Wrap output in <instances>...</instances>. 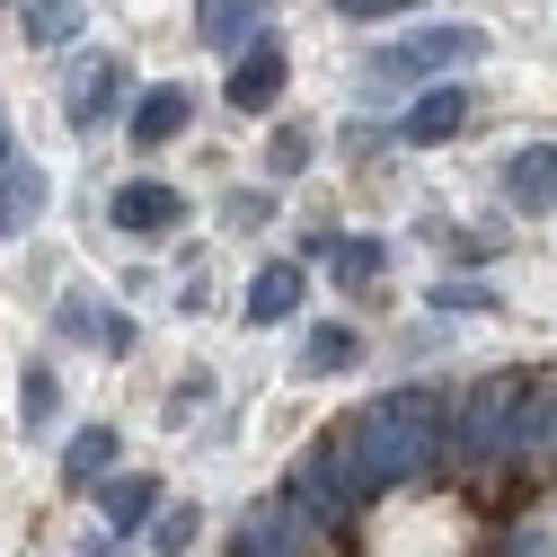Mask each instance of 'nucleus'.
Listing matches in <instances>:
<instances>
[{"label":"nucleus","mask_w":557,"mask_h":557,"mask_svg":"<svg viewBox=\"0 0 557 557\" xmlns=\"http://www.w3.org/2000/svg\"><path fill=\"white\" fill-rule=\"evenodd\" d=\"M443 443H451V425H443V398H434V389L372 398V407L355 416V425L336 434L345 469L363 478V496H381V486H407V478H425Z\"/></svg>","instance_id":"1"},{"label":"nucleus","mask_w":557,"mask_h":557,"mask_svg":"<svg viewBox=\"0 0 557 557\" xmlns=\"http://www.w3.org/2000/svg\"><path fill=\"white\" fill-rule=\"evenodd\" d=\"M486 53V27H407V36H381L363 53V89H416V81H451Z\"/></svg>","instance_id":"2"},{"label":"nucleus","mask_w":557,"mask_h":557,"mask_svg":"<svg viewBox=\"0 0 557 557\" xmlns=\"http://www.w3.org/2000/svg\"><path fill=\"white\" fill-rule=\"evenodd\" d=\"M531 372H486L469 398H460V416H451V443L469 451V460H496V451H522V416H531Z\"/></svg>","instance_id":"3"},{"label":"nucleus","mask_w":557,"mask_h":557,"mask_svg":"<svg viewBox=\"0 0 557 557\" xmlns=\"http://www.w3.org/2000/svg\"><path fill=\"white\" fill-rule=\"evenodd\" d=\"M293 505L310 513V522H345L363 505V478L345 469V451H336V434L319 443V451H301V469H293Z\"/></svg>","instance_id":"4"},{"label":"nucleus","mask_w":557,"mask_h":557,"mask_svg":"<svg viewBox=\"0 0 557 557\" xmlns=\"http://www.w3.org/2000/svg\"><path fill=\"white\" fill-rule=\"evenodd\" d=\"M107 222H115L124 239H169V231H186V195L160 186V177H133V186L107 195Z\"/></svg>","instance_id":"5"},{"label":"nucleus","mask_w":557,"mask_h":557,"mask_svg":"<svg viewBox=\"0 0 557 557\" xmlns=\"http://www.w3.org/2000/svg\"><path fill=\"white\" fill-rule=\"evenodd\" d=\"M195 36L213 53H248V45L274 36V10L265 0H195Z\"/></svg>","instance_id":"6"},{"label":"nucleus","mask_w":557,"mask_h":557,"mask_svg":"<svg viewBox=\"0 0 557 557\" xmlns=\"http://www.w3.org/2000/svg\"><path fill=\"white\" fill-rule=\"evenodd\" d=\"M310 513L284 496V505H257L248 522H239V557H310Z\"/></svg>","instance_id":"7"},{"label":"nucleus","mask_w":557,"mask_h":557,"mask_svg":"<svg viewBox=\"0 0 557 557\" xmlns=\"http://www.w3.org/2000/svg\"><path fill=\"white\" fill-rule=\"evenodd\" d=\"M160 513V478L151 469H115L107 486H98V522H107V540H133Z\"/></svg>","instance_id":"8"},{"label":"nucleus","mask_w":557,"mask_h":557,"mask_svg":"<svg viewBox=\"0 0 557 557\" xmlns=\"http://www.w3.org/2000/svg\"><path fill=\"white\" fill-rule=\"evenodd\" d=\"M460 124H469V89L443 81V89H425V98L398 115V143H407V151H434V143H451Z\"/></svg>","instance_id":"9"},{"label":"nucleus","mask_w":557,"mask_h":557,"mask_svg":"<svg viewBox=\"0 0 557 557\" xmlns=\"http://www.w3.org/2000/svg\"><path fill=\"white\" fill-rule=\"evenodd\" d=\"M124 89H133L124 62H115V53H89V62H81V81H72V124H81V133H98V124H107V107H124Z\"/></svg>","instance_id":"10"},{"label":"nucleus","mask_w":557,"mask_h":557,"mask_svg":"<svg viewBox=\"0 0 557 557\" xmlns=\"http://www.w3.org/2000/svg\"><path fill=\"white\" fill-rule=\"evenodd\" d=\"M505 195L513 213H557V143H522L505 160Z\"/></svg>","instance_id":"11"},{"label":"nucleus","mask_w":557,"mask_h":557,"mask_svg":"<svg viewBox=\"0 0 557 557\" xmlns=\"http://www.w3.org/2000/svg\"><path fill=\"white\" fill-rule=\"evenodd\" d=\"M274 98H284V45L265 36V45H248V53L231 62V107H239V115H265Z\"/></svg>","instance_id":"12"},{"label":"nucleus","mask_w":557,"mask_h":557,"mask_svg":"<svg viewBox=\"0 0 557 557\" xmlns=\"http://www.w3.org/2000/svg\"><path fill=\"white\" fill-rule=\"evenodd\" d=\"M293 310H301V265H257V284H248L239 319H248V327H284Z\"/></svg>","instance_id":"13"},{"label":"nucleus","mask_w":557,"mask_h":557,"mask_svg":"<svg viewBox=\"0 0 557 557\" xmlns=\"http://www.w3.org/2000/svg\"><path fill=\"white\" fill-rule=\"evenodd\" d=\"M45 203H53V177L45 169H0V239H18Z\"/></svg>","instance_id":"14"},{"label":"nucleus","mask_w":557,"mask_h":557,"mask_svg":"<svg viewBox=\"0 0 557 557\" xmlns=\"http://www.w3.org/2000/svg\"><path fill=\"white\" fill-rule=\"evenodd\" d=\"M327 274H336L345 293L381 284V274H389V239H372V231H355V239H327Z\"/></svg>","instance_id":"15"},{"label":"nucleus","mask_w":557,"mask_h":557,"mask_svg":"<svg viewBox=\"0 0 557 557\" xmlns=\"http://www.w3.org/2000/svg\"><path fill=\"white\" fill-rule=\"evenodd\" d=\"M186 89H143V98H133V143H143V151H160V143H177V133H186Z\"/></svg>","instance_id":"16"},{"label":"nucleus","mask_w":557,"mask_h":557,"mask_svg":"<svg viewBox=\"0 0 557 557\" xmlns=\"http://www.w3.org/2000/svg\"><path fill=\"white\" fill-rule=\"evenodd\" d=\"M115 478V425H81L62 451V486H107Z\"/></svg>","instance_id":"17"},{"label":"nucleus","mask_w":557,"mask_h":557,"mask_svg":"<svg viewBox=\"0 0 557 557\" xmlns=\"http://www.w3.org/2000/svg\"><path fill=\"white\" fill-rule=\"evenodd\" d=\"M355 363H363V336H355V327H310V336H301V372L327 381V372H355Z\"/></svg>","instance_id":"18"},{"label":"nucleus","mask_w":557,"mask_h":557,"mask_svg":"<svg viewBox=\"0 0 557 557\" xmlns=\"http://www.w3.org/2000/svg\"><path fill=\"white\" fill-rule=\"evenodd\" d=\"M89 10L81 0H27V45H81Z\"/></svg>","instance_id":"19"},{"label":"nucleus","mask_w":557,"mask_h":557,"mask_svg":"<svg viewBox=\"0 0 557 557\" xmlns=\"http://www.w3.org/2000/svg\"><path fill=\"white\" fill-rule=\"evenodd\" d=\"M53 416H62V381H53L45 363H36V372L18 381V425H27V434H45Z\"/></svg>","instance_id":"20"},{"label":"nucleus","mask_w":557,"mask_h":557,"mask_svg":"<svg viewBox=\"0 0 557 557\" xmlns=\"http://www.w3.org/2000/svg\"><path fill=\"white\" fill-rule=\"evenodd\" d=\"M195 540H203V513H195V505H169V513L151 522V548H160V557H186Z\"/></svg>","instance_id":"21"},{"label":"nucleus","mask_w":557,"mask_h":557,"mask_svg":"<svg viewBox=\"0 0 557 557\" xmlns=\"http://www.w3.org/2000/svg\"><path fill=\"white\" fill-rule=\"evenodd\" d=\"M265 169H274V177H301V169H310V124H284V133H274V143H265Z\"/></svg>","instance_id":"22"},{"label":"nucleus","mask_w":557,"mask_h":557,"mask_svg":"<svg viewBox=\"0 0 557 557\" xmlns=\"http://www.w3.org/2000/svg\"><path fill=\"white\" fill-rule=\"evenodd\" d=\"M434 310L478 319V310H496V293H486V284H460V274H443V284H434Z\"/></svg>","instance_id":"23"},{"label":"nucleus","mask_w":557,"mask_h":557,"mask_svg":"<svg viewBox=\"0 0 557 557\" xmlns=\"http://www.w3.org/2000/svg\"><path fill=\"white\" fill-rule=\"evenodd\" d=\"M407 10H425V0H336V18H407Z\"/></svg>","instance_id":"24"},{"label":"nucleus","mask_w":557,"mask_h":557,"mask_svg":"<svg viewBox=\"0 0 557 557\" xmlns=\"http://www.w3.org/2000/svg\"><path fill=\"white\" fill-rule=\"evenodd\" d=\"M98 345H107V355H124V345H133V319H124V310H107V319H98Z\"/></svg>","instance_id":"25"},{"label":"nucleus","mask_w":557,"mask_h":557,"mask_svg":"<svg viewBox=\"0 0 557 557\" xmlns=\"http://www.w3.org/2000/svg\"><path fill=\"white\" fill-rule=\"evenodd\" d=\"M0 169H10V115H0Z\"/></svg>","instance_id":"26"}]
</instances>
